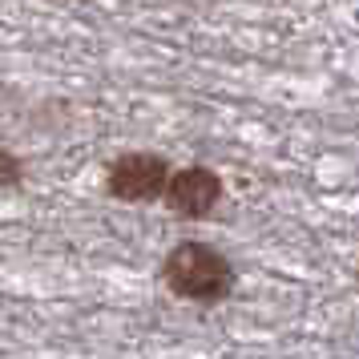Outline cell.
Here are the masks:
<instances>
[{"label":"cell","mask_w":359,"mask_h":359,"mask_svg":"<svg viewBox=\"0 0 359 359\" xmlns=\"http://www.w3.org/2000/svg\"><path fill=\"white\" fill-rule=\"evenodd\" d=\"M222 178L214 174L210 165H186V170H170V182L162 190L165 210L174 218L198 222V218H210L222 202Z\"/></svg>","instance_id":"obj_3"},{"label":"cell","mask_w":359,"mask_h":359,"mask_svg":"<svg viewBox=\"0 0 359 359\" xmlns=\"http://www.w3.org/2000/svg\"><path fill=\"white\" fill-rule=\"evenodd\" d=\"M20 182H25V162H20L13 149L0 146V186H8V190H17Z\"/></svg>","instance_id":"obj_4"},{"label":"cell","mask_w":359,"mask_h":359,"mask_svg":"<svg viewBox=\"0 0 359 359\" xmlns=\"http://www.w3.org/2000/svg\"><path fill=\"white\" fill-rule=\"evenodd\" d=\"M170 182V162L162 154H149V149H133V154H121L109 162L105 170V190L117 202H130V206H142V202H158Z\"/></svg>","instance_id":"obj_2"},{"label":"cell","mask_w":359,"mask_h":359,"mask_svg":"<svg viewBox=\"0 0 359 359\" xmlns=\"http://www.w3.org/2000/svg\"><path fill=\"white\" fill-rule=\"evenodd\" d=\"M162 278L165 287L186 299V303H202V307H214L230 299L234 291V266L230 259L210 243H178L162 262Z\"/></svg>","instance_id":"obj_1"}]
</instances>
